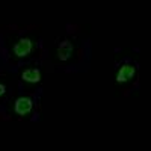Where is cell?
I'll return each mask as SVG.
<instances>
[{
    "label": "cell",
    "mask_w": 151,
    "mask_h": 151,
    "mask_svg": "<svg viewBox=\"0 0 151 151\" xmlns=\"http://www.w3.org/2000/svg\"><path fill=\"white\" fill-rule=\"evenodd\" d=\"M30 52H32V41L29 40V38H23V40H20V41L14 45V53H15V56H18V58L27 56Z\"/></svg>",
    "instance_id": "6da1fadb"
},
{
    "label": "cell",
    "mask_w": 151,
    "mask_h": 151,
    "mask_svg": "<svg viewBox=\"0 0 151 151\" xmlns=\"http://www.w3.org/2000/svg\"><path fill=\"white\" fill-rule=\"evenodd\" d=\"M134 73H136V70H134V67H132V65H124V67H121L119 71H118V74H116V82H119V83L129 82L130 79H133Z\"/></svg>",
    "instance_id": "3957f363"
},
{
    "label": "cell",
    "mask_w": 151,
    "mask_h": 151,
    "mask_svg": "<svg viewBox=\"0 0 151 151\" xmlns=\"http://www.w3.org/2000/svg\"><path fill=\"white\" fill-rule=\"evenodd\" d=\"M21 77L24 82H29V83H36V82H40L41 80V73L40 70H26V71H23L21 74Z\"/></svg>",
    "instance_id": "5b68a950"
},
{
    "label": "cell",
    "mask_w": 151,
    "mask_h": 151,
    "mask_svg": "<svg viewBox=\"0 0 151 151\" xmlns=\"http://www.w3.org/2000/svg\"><path fill=\"white\" fill-rule=\"evenodd\" d=\"M15 112L18 113L20 116H24L32 110V100L27 98V97H20L17 101H15V106H14Z\"/></svg>",
    "instance_id": "7a4b0ae2"
},
{
    "label": "cell",
    "mask_w": 151,
    "mask_h": 151,
    "mask_svg": "<svg viewBox=\"0 0 151 151\" xmlns=\"http://www.w3.org/2000/svg\"><path fill=\"white\" fill-rule=\"evenodd\" d=\"M73 50H74V47H73V44L70 41L60 42V45L58 48V58L60 60H68L71 58V55H73Z\"/></svg>",
    "instance_id": "277c9868"
},
{
    "label": "cell",
    "mask_w": 151,
    "mask_h": 151,
    "mask_svg": "<svg viewBox=\"0 0 151 151\" xmlns=\"http://www.w3.org/2000/svg\"><path fill=\"white\" fill-rule=\"evenodd\" d=\"M3 94H5V86L0 83V95H3Z\"/></svg>",
    "instance_id": "8992f818"
}]
</instances>
